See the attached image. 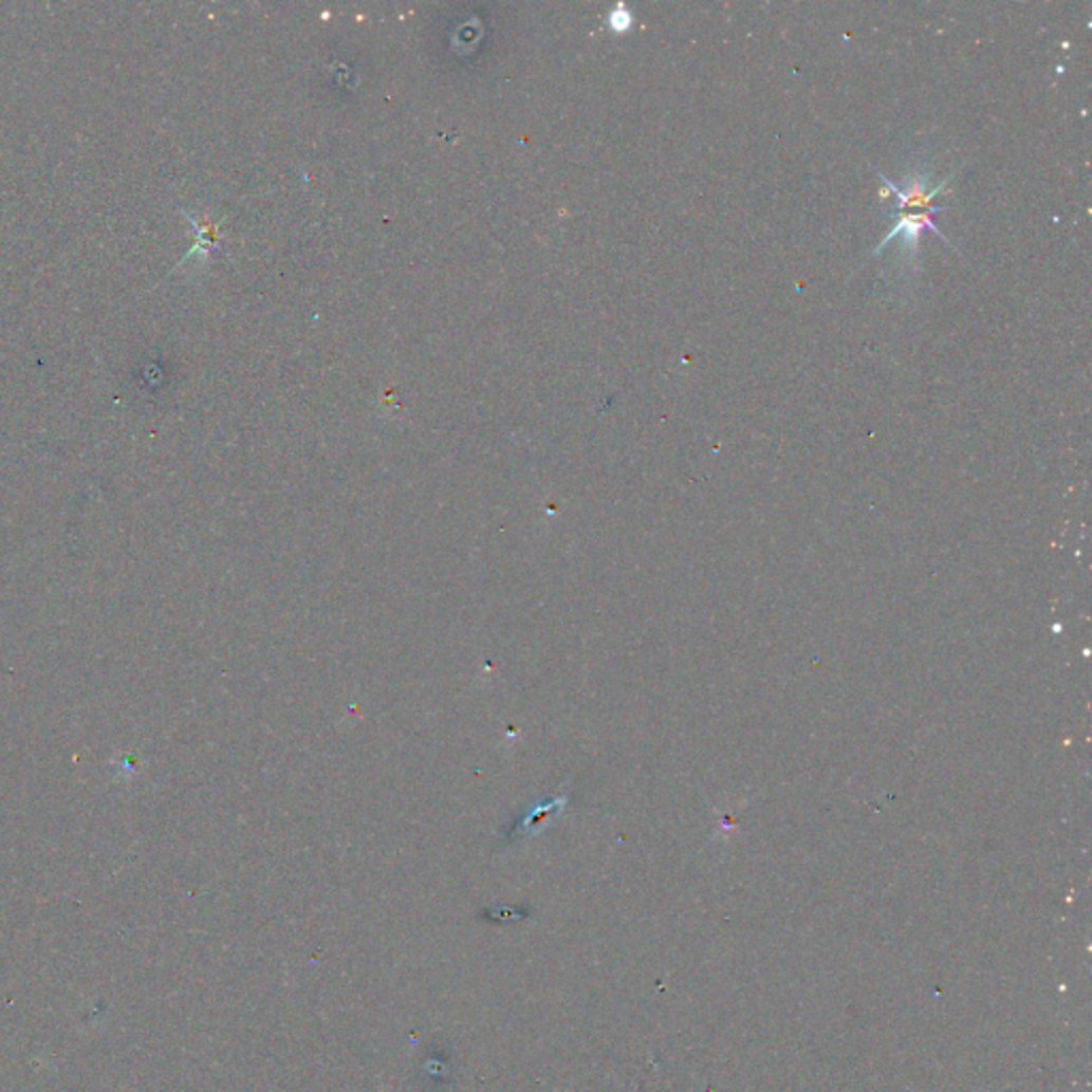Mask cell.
<instances>
[{
  "mask_svg": "<svg viewBox=\"0 0 1092 1092\" xmlns=\"http://www.w3.org/2000/svg\"><path fill=\"white\" fill-rule=\"evenodd\" d=\"M939 211H943V207H939V205L928 207V209H918V211H911V214H909V211H901V216H899V220H896V226H894V228H892V230L882 239V244L875 248V255H880V253L890 244V241H892L894 237H899V235H903V246L907 244V246L915 253V251H918V241H920V233H922L924 228L934 230V233L945 241V244H949V239H947V237L939 230V226L932 222V216H934V214H939Z\"/></svg>",
  "mask_w": 1092,
  "mask_h": 1092,
  "instance_id": "6da1fadb",
  "label": "cell"
}]
</instances>
